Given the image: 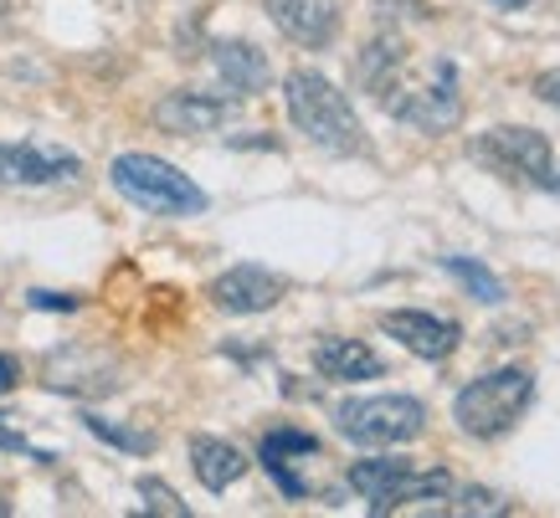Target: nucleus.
Masks as SVG:
<instances>
[{"label":"nucleus","mask_w":560,"mask_h":518,"mask_svg":"<svg viewBox=\"0 0 560 518\" xmlns=\"http://www.w3.org/2000/svg\"><path fill=\"white\" fill-rule=\"evenodd\" d=\"M355 78L365 93L390 118H401L422 134H447L463 123V93H458V68L453 57H432L422 68H411L401 36H375L371 47L360 51Z\"/></svg>","instance_id":"nucleus-1"},{"label":"nucleus","mask_w":560,"mask_h":518,"mask_svg":"<svg viewBox=\"0 0 560 518\" xmlns=\"http://www.w3.org/2000/svg\"><path fill=\"white\" fill-rule=\"evenodd\" d=\"M283 103H289L293 129L308 144H319L324 154H365V129H360L355 108H350V98L324 72H308V68L289 72Z\"/></svg>","instance_id":"nucleus-2"},{"label":"nucleus","mask_w":560,"mask_h":518,"mask_svg":"<svg viewBox=\"0 0 560 518\" xmlns=\"http://www.w3.org/2000/svg\"><path fill=\"white\" fill-rule=\"evenodd\" d=\"M108 180L124 201L150 211V216H201L206 211L201 185L180 175L171 160H154V154H119L108 165Z\"/></svg>","instance_id":"nucleus-3"},{"label":"nucleus","mask_w":560,"mask_h":518,"mask_svg":"<svg viewBox=\"0 0 560 518\" xmlns=\"http://www.w3.org/2000/svg\"><path fill=\"white\" fill-rule=\"evenodd\" d=\"M529 396H535V375L529 369L514 365L493 369V375H478L453 396V421L478 442H493V436H504L514 421L525 416Z\"/></svg>","instance_id":"nucleus-4"},{"label":"nucleus","mask_w":560,"mask_h":518,"mask_svg":"<svg viewBox=\"0 0 560 518\" xmlns=\"http://www.w3.org/2000/svg\"><path fill=\"white\" fill-rule=\"evenodd\" d=\"M350 487L371 503V514H396L407 503L422 498H447L453 493V478L442 468H411L407 457H365L350 468Z\"/></svg>","instance_id":"nucleus-5"},{"label":"nucleus","mask_w":560,"mask_h":518,"mask_svg":"<svg viewBox=\"0 0 560 518\" xmlns=\"http://www.w3.org/2000/svg\"><path fill=\"white\" fill-rule=\"evenodd\" d=\"M340 436L355 447H401L427 432V405L411 396H360L335 411Z\"/></svg>","instance_id":"nucleus-6"},{"label":"nucleus","mask_w":560,"mask_h":518,"mask_svg":"<svg viewBox=\"0 0 560 518\" xmlns=\"http://www.w3.org/2000/svg\"><path fill=\"white\" fill-rule=\"evenodd\" d=\"M474 154L493 175L504 180H529V185H545V169H550V139L540 129H525V123H504V129H489V134L474 144Z\"/></svg>","instance_id":"nucleus-7"},{"label":"nucleus","mask_w":560,"mask_h":518,"mask_svg":"<svg viewBox=\"0 0 560 518\" xmlns=\"http://www.w3.org/2000/svg\"><path fill=\"white\" fill-rule=\"evenodd\" d=\"M83 175V160L57 144H36V139H21V144H0V180L5 185H57V180H78Z\"/></svg>","instance_id":"nucleus-8"},{"label":"nucleus","mask_w":560,"mask_h":518,"mask_svg":"<svg viewBox=\"0 0 560 518\" xmlns=\"http://www.w3.org/2000/svg\"><path fill=\"white\" fill-rule=\"evenodd\" d=\"M283 293H289V283L278 272L257 268V262H242V268L221 272L217 283H211V303H217L221 314H268V308H278Z\"/></svg>","instance_id":"nucleus-9"},{"label":"nucleus","mask_w":560,"mask_h":518,"mask_svg":"<svg viewBox=\"0 0 560 518\" xmlns=\"http://www.w3.org/2000/svg\"><path fill=\"white\" fill-rule=\"evenodd\" d=\"M381 329H386L401 350L417 354V360H447V354L463 344V329L453 318L422 314V308H396V314L381 318Z\"/></svg>","instance_id":"nucleus-10"},{"label":"nucleus","mask_w":560,"mask_h":518,"mask_svg":"<svg viewBox=\"0 0 560 518\" xmlns=\"http://www.w3.org/2000/svg\"><path fill=\"white\" fill-rule=\"evenodd\" d=\"M262 11L299 47H329L335 32H340V5L335 0H262Z\"/></svg>","instance_id":"nucleus-11"},{"label":"nucleus","mask_w":560,"mask_h":518,"mask_svg":"<svg viewBox=\"0 0 560 518\" xmlns=\"http://www.w3.org/2000/svg\"><path fill=\"white\" fill-rule=\"evenodd\" d=\"M226 118H232V103L211 98V93H165V98L154 103V123H160L165 134H180V139L217 134Z\"/></svg>","instance_id":"nucleus-12"},{"label":"nucleus","mask_w":560,"mask_h":518,"mask_svg":"<svg viewBox=\"0 0 560 518\" xmlns=\"http://www.w3.org/2000/svg\"><path fill=\"white\" fill-rule=\"evenodd\" d=\"M211 68L221 72V83L232 87L237 98H247V93H262V87L272 83L268 57H262L257 47H247V42H217V47H211Z\"/></svg>","instance_id":"nucleus-13"},{"label":"nucleus","mask_w":560,"mask_h":518,"mask_svg":"<svg viewBox=\"0 0 560 518\" xmlns=\"http://www.w3.org/2000/svg\"><path fill=\"white\" fill-rule=\"evenodd\" d=\"M314 369L324 380H375L381 375V354L371 344H360V339H319Z\"/></svg>","instance_id":"nucleus-14"},{"label":"nucleus","mask_w":560,"mask_h":518,"mask_svg":"<svg viewBox=\"0 0 560 518\" xmlns=\"http://www.w3.org/2000/svg\"><path fill=\"white\" fill-rule=\"evenodd\" d=\"M190 468H196L201 487L226 493V487L247 472V457H242L232 442H221V436H196V442H190Z\"/></svg>","instance_id":"nucleus-15"},{"label":"nucleus","mask_w":560,"mask_h":518,"mask_svg":"<svg viewBox=\"0 0 560 518\" xmlns=\"http://www.w3.org/2000/svg\"><path fill=\"white\" fill-rule=\"evenodd\" d=\"M319 451V436H308V432H299V426H272L268 436H262V468L272 472V478H283V468H289L293 457H314Z\"/></svg>","instance_id":"nucleus-16"},{"label":"nucleus","mask_w":560,"mask_h":518,"mask_svg":"<svg viewBox=\"0 0 560 518\" xmlns=\"http://www.w3.org/2000/svg\"><path fill=\"white\" fill-rule=\"evenodd\" d=\"M442 268L453 272V278H458V283L468 287L478 303H489V308H493V303H504V283H499L483 262H474V257H442Z\"/></svg>","instance_id":"nucleus-17"},{"label":"nucleus","mask_w":560,"mask_h":518,"mask_svg":"<svg viewBox=\"0 0 560 518\" xmlns=\"http://www.w3.org/2000/svg\"><path fill=\"white\" fill-rule=\"evenodd\" d=\"M88 432L103 436L108 447H124V451H154V436L150 432H135V426H119V421H108V416H88Z\"/></svg>","instance_id":"nucleus-18"},{"label":"nucleus","mask_w":560,"mask_h":518,"mask_svg":"<svg viewBox=\"0 0 560 518\" xmlns=\"http://www.w3.org/2000/svg\"><path fill=\"white\" fill-rule=\"evenodd\" d=\"M139 498H144V508H150V514L190 518V508L180 503V493H175V487H165L160 478H139Z\"/></svg>","instance_id":"nucleus-19"},{"label":"nucleus","mask_w":560,"mask_h":518,"mask_svg":"<svg viewBox=\"0 0 560 518\" xmlns=\"http://www.w3.org/2000/svg\"><path fill=\"white\" fill-rule=\"evenodd\" d=\"M458 514L499 518V514H504V498H499V493H489V487H463V493H458Z\"/></svg>","instance_id":"nucleus-20"},{"label":"nucleus","mask_w":560,"mask_h":518,"mask_svg":"<svg viewBox=\"0 0 560 518\" xmlns=\"http://www.w3.org/2000/svg\"><path fill=\"white\" fill-rule=\"evenodd\" d=\"M26 303H32V308H42V314H72V308H78V298H72V293H47V287H36Z\"/></svg>","instance_id":"nucleus-21"},{"label":"nucleus","mask_w":560,"mask_h":518,"mask_svg":"<svg viewBox=\"0 0 560 518\" xmlns=\"http://www.w3.org/2000/svg\"><path fill=\"white\" fill-rule=\"evenodd\" d=\"M21 380V360L16 354H0V390H16Z\"/></svg>","instance_id":"nucleus-22"},{"label":"nucleus","mask_w":560,"mask_h":518,"mask_svg":"<svg viewBox=\"0 0 560 518\" xmlns=\"http://www.w3.org/2000/svg\"><path fill=\"white\" fill-rule=\"evenodd\" d=\"M535 93H540L545 103H556V108H560V72H545L540 83H535Z\"/></svg>","instance_id":"nucleus-23"},{"label":"nucleus","mask_w":560,"mask_h":518,"mask_svg":"<svg viewBox=\"0 0 560 518\" xmlns=\"http://www.w3.org/2000/svg\"><path fill=\"white\" fill-rule=\"evenodd\" d=\"M540 190H550V196H560V160H550V169H545V185Z\"/></svg>","instance_id":"nucleus-24"},{"label":"nucleus","mask_w":560,"mask_h":518,"mask_svg":"<svg viewBox=\"0 0 560 518\" xmlns=\"http://www.w3.org/2000/svg\"><path fill=\"white\" fill-rule=\"evenodd\" d=\"M493 5H499V11H525L529 0H493Z\"/></svg>","instance_id":"nucleus-25"},{"label":"nucleus","mask_w":560,"mask_h":518,"mask_svg":"<svg viewBox=\"0 0 560 518\" xmlns=\"http://www.w3.org/2000/svg\"><path fill=\"white\" fill-rule=\"evenodd\" d=\"M5 514H11V503H5V498H0V518H5Z\"/></svg>","instance_id":"nucleus-26"}]
</instances>
